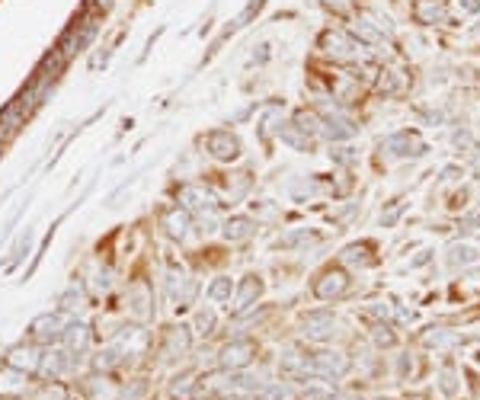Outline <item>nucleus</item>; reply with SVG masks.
I'll use <instances>...</instances> for the list:
<instances>
[{
	"mask_svg": "<svg viewBox=\"0 0 480 400\" xmlns=\"http://www.w3.org/2000/svg\"><path fill=\"white\" fill-rule=\"evenodd\" d=\"M355 32H359V36L365 38V42H378V38H381V36H378V29H375V26L368 23V16H362V23L355 26Z\"/></svg>",
	"mask_w": 480,
	"mask_h": 400,
	"instance_id": "bb28decb",
	"label": "nucleus"
},
{
	"mask_svg": "<svg viewBox=\"0 0 480 400\" xmlns=\"http://www.w3.org/2000/svg\"><path fill=\"white\" fill-rule=\"evenodd\" d=\"M189 349V330L186 327H173L170 336H167V355H176V352H186Z\"/></svg>",
	"mask_w": 480,
	"mask_h": 400,
	"instance_id": "f3484780",
	"label": "nucleus"
},
{
	"mask_svg": "<svg viewBox=\"0 0 480 400\" xmlns=\"http://www.w3.org/2000/svg\"><path fill=\"white\" fill-rule=\"evenodd\" d=\"M192 394H195L192 378H176V385H173V397H176V400H192Z\"/></svg>",
	"mask_w": 480,
	"mask_h": 400,
	"instance_id": "a878e982",
	"label": "nucleus"
},
{
	"mask_svg": "<svg viewBox=\"0 0 480 400\" xmlns=\"http://www.w3.org/2000/svg\"><path fill=\"white\" fill-rule=\"evenodd\" d=\"M323 3H330V7H337V10L346 7V0H323Z\"/></svg>",
	"mask_w": 480,
	"mask_h": 400,
	"instance_id": "72a5a7b5",
	"label": "nucleus"
},
{
	"mask_svg": "<svg viewBox=\"0 0 480 400\" xmlns=\"http://www.w3.org/2000/svg\"><path fill=\"white\" fill-rule=\"evenodd\" d=\"M154 292H150L148 282H135V285L128 288V310H132V317L135 320H148L154 314Z\"/></svg>",
	"mask_w": 480,
	"mask_h": 400,
	"instance_id": "20e7f679",
	"label": "nucleus"
},
{
	"mask_svg": "<svg viewBox=\"0 0 480 400\" xmlns=\"http://www.w3.org/2000/svg\"><path fill=\"white\" fill-rule=\"evenodd\" d=\"M320 45H323V52L327 55H333V58H349L353 55V38L346 36L343 29H327L320 36Z\"/></svg>",
	"mask_w": 480,
	"mask_h": 400,
	"instance_id": "9d476101",
	"label": "nucleus"
},
{
	"mask_svg": "<svg viewBox=\"0 0 480 400\" xmlns=\"http://www.w3.org/2000/svg\"><path fill=\"white\" fill-rule=\"evenodd\" d=\"M195 327H199V333H211V327H215V314H211V310H205V314H199V320H195Z\"/></svg>",
	"mask_w": 480,
	"mask_h": 400,
	"instance_id": "c756f323",
	"label": "nucleus"
},
{
	"mask_svg": "<svg viewBox=\"0 0 480 400\" xmlns=\"http://www.w3.org/2000/svg\"><path fill=\"white\" fill-rule=\"evenodd\" d=\"M311 362H314L317 378H339L349 371V359L339 352H317L311 355Z\"/></svg>",
	"mask_w": 480,
	"mask_h": 400,
	"instance_id": "0eeeda50",
	"label": "nucleus"
},
{
	"mask_svg": "<svg viewBox=\"0 0 480 400\" xmlns=\"http://www.w3.org/2000/svg\"><path fill=\"white\" fill-rule=\"evenodd\" d=\"M26 115H29V113H26V106L20 103V99H13V103H10V106L0 113V135H3V141H7V138H13L16 131H20V125L26 122Z\"/></svg>",
	"mask_w": 480,
	"mask_h": 400,
	"instance_id": "9b49d317",
	"label": "nucleus"
},
{
	"mask_svg": "<svg viewBox=\"0 0 480 400\" xmlns=\"http://www.w3.org/2000/svg\"><path fill=\"white\" fill-rule=\"evenodd\" d=\"M113 365H119V349H106V352H99L97 369H113Z\"/></svg>",
	"mask_w": 480,
	"mask_h": 400,
	"instance_id": "cd10ccee",
	"label": "nucleus"
},
{
	"mask_svg": "<svg viewBox=\"0 0 480 400\" xmlns=\"http://www.w3.org/2000/svg\"><path fill=\"white\" fill-rule=\"evenodd\" d=\"M282 375L295 378V381H308V378H317V371H314V362H311L308 355L288 352V355H282Z\"/></svg>",
	"mask_w": 480,
	"mask_h": 400,
	"instance_id": "1a4fd4ad",
	"label": "nucleus"
},
{
	"mask_svg": "<svg viewBox=\"0 0 480 400\" xmlns=\"http://www.w3.org/2000/svg\"><path fill=\"white\" fill-rule=\"evenodd\" d=\"M458 3H461L467 13H480V0H458Z\"/></svg>",
	"mask_w": 480,
	"mask_h": 400,
	"instance_id": "7c9ffc66",
	"label": "nucleus"
},
{
	"mask_svg": "<svg viewBox=\"0 0 480 400\" xmlns=\"http://www.w3.org/2000/svg\"><path fill=\"white\" fill-rule=\"evenodd\" d=\"M61 340L68 343L71 349H83L87 346V340H90V330H87L83 324H71V327H64V336H61Z\"/></svg>",
	"mask_w": 480,
	"mask_h": 400,
	"instance_id": "a211bd4d",
	"label": "nucleus"
},
{
	"mask_svg": "<svg viewBox=\"0 0 480 400\" xmlns=\"http://www.w3.org/2000/svg\"><path fill=\"white\" fill-rule=\"evenodd\" d=\"M365 253H368V247H346L343 259H346V263H359V266H372V263H375V257H365Z\"/></svg>",
	"mask_w": 480,
	"mask_h": 400,
	"instance_id": "393cba45",
	"label": "nucleus"
},
{
	"mask_svg": "<svg viewBox=\"0 0 480 400\" xmlns=\"http://www.w3.org/2000/svg\"><path fill=\"white\" fill-rule=\"evenodd\" d=\"M465 227H480V212H477V215H471V218L465 221Z\"/></svg>",
	"mask_w": 480,
	"mask_h": 400,
	"instance_id": "473e14b6",
	"label": "nucleus"
},
{
	"mask_svg": "<svg viewBox=\"0 0 480 400\" xmlns=\"http://www.w3.org/2000/svg\"><path fill=\"white\" fill-rule=\"evenodd\" d=\"M231 292H234L231 279H215V282H211V288H209V298H211V301H227V298H231Z\"/></svg>",
	"mask_w": 480,
	"mask_h": 400,
	"instance_id": "b1692460",
	"label": "nucleus"
},
{
	"mask_svg": "<svg viewBox=\"0 0 480 400\" xmlns=\"http://www.w3.org/2000/svg\"><path fill=\"white\" fill-rule=\"evenodd\" d=\"M477 257H480L477 250H474V247H465V243H455V247L449 250V263H451V266H458V263L465 266V263H471V259H477Z\"/></svg>",
	"mask_w": 480,
	"mask_h": 400,
	"instance_id": "412c9836",
	"label": "nucleus"
},
{
	"mask_svg": "<svg viewBox=\"0 0 480 400\" xmlns=\"http://www.w3.org/2000/svg\"><path fill=\"white\" fill-rule=\"evenodd\" d=\"M282 141H288L292 148H298V151H311V138L308 135H298V131H295V125H285V129H282Z\"/></svg>",
	"mask_w": 480,
	"mask_h": 400,
	"instance_id": "5701e85b",
	"label": "nucleus"
},
{
	"mask_svg": "<svg viewBox=\"0 0 480 400\" xmlns=\"http://www.w3.org/2000/svg\"><path fill=\"white\" fill-rule=\"evenodd\" d=\"M180 199H183V205L186 208H215V196H211L209 189H202V186H183V192H180Z\"/></svg>",
	"mask_w": 480,
	"mask_h": 400,
	"instance_id": "ddd939ff",
	"label": "nucleus"
},
{
	"mask_svg": "<svg viewBox=\"0 0 480 400\" xmlns=\"http://www.w3.org/2000/svg\"><path fill=\"white\" fill-rule=\"evenodd\" d=\"M7 365L13 371H36L38 365H42V359L36 355V349L32 346H16V349H10V355H7Z\"/></svg>",
	"mask_w": 480,
	"mask_h": 400,
	"instance_id": "f8f14e48",
	"label": "nucleus"
},
{
	"mask_svg": "<svg viewBox=\"0 0 480 400\" xmlns=\"http://www.w3.org/2000/svg\"><path fill=\"white\" fill-rule=\"evenodd\" d=\"M323 125H327V129H323V131H327V138H333V141H337V138H353L355 135V129H353V125H349V122H343V119H337V122H323Z\"/></svg>",
	"mask_w": 480,
	"mask_h": 400,
	"instance_id": "4be33fe9",
	"label": "nucleus"
},
{
	"mask_svg": "<svg viewBox=\"0 0 480 400\" xmlns=\"http://www.w3.org/2000/svg\"><path fill=\"white\" fill-rule=\"evenodd\" d=\"M301 327H304V336L308 340H330L333 336V327H337V320H333L330 310H311V314H304V320H301Z\"/></svg>",
	"mask_w": 480,
	"mask_h": 400,
	"instance_id": "7ed1b4c3",
	"label": "nucleus"
},
{
	"mask_svg": "<svg viewBox=\"0 0 480 400\" xmlns=\"http://www.w3.org/2000/svg\"><path fill=\"white\" fill-rule=\"evenodd\" d=\"M61 308H64V310H80V308H87V294H83V288L71 285L68 292L61 294Z\"/></svg>",
	"mask_w": 480,
	"mask_h": 400,
	"instance_id": "6ab92c4d",
	"label": "nucleus"
},
{
	"mask_svg": "<svg viewBox=\"0 0 480 400\" xmlns=\"http://www.w3.org/2000/svg\"><path fill=\"white\" fill-rule=\"evenodd\" d=\"M260 292H263V282L256 279V276H250V279H243V285H240V294H237V304H234V310L237 314H243V310L253 304V298H260Z\"/></svg>",
	"mask_w": 480,
	"mask_h": 400,
	"instance_id": "4468645a",
	"label": "nucleus"
},
{
	"mask_svg": "<svg viewBox=\"0 0 480 400\" xmlns=\"http://www.w3.org/2000/svg\"><path fill=\"white\" fill-rule=\"evenodd\" d=\"M253 234V221L250 218H243V215H237V218H231L225 224V237L231 243H237V241H247V237Z\"/></svg>",
	"mask_w": 480,
	"mask_h": 400,
	"instance_id": "dca6fc26",
	"label": "nucleus"
},
{
	"mask_svg": "<svg viewBox=\"0 0 480 400\" xmlns=\"http://www.w3.org/2000/svg\"><path fill=\"white\" fill-rule=\"evenodd\" d=\"M394 157H416V154L426 151V144L420 141V135H413V131H397L394 138H388V144H384Z\"/></svg>",
	"mask_w": 480,
	"mask_h": 400,
	"instance_id": "6e6552de",
	"label": "nucleus"
},
{
	"mask_svg": "<svg viewBox=\"0 0 480 400\" xmlns=\"http://www.w3.org/2000/svg\"><path fill=\"white\" fill-rule=\"evenodd\" d=\"M375 343L378 346H394V333L388 327H375Z\"/></svg>",
	"mask_w": 480,
	"mask_h": 400,
	"instance_id": "c85d7f7f",
	"label": "nucleus"
},
{
	"mask_svg": "<svg viewBox=\"0 0 480 400\" xmlns=\"http://www.w3.org/2000/svg\"><path fill=\"white\" fill-rule=\"evenodd\" d=\"M346 288H349V279H346L343 269H327L320 279L314 282V294L320 301H333V298H343Z\"/></svg>",
	"mask_w": 480,
	"mask_h": 400,
	"instance_id": "f257e3e1",
	"label": "nucleus"
},
{
	"mask_svg": "<svg viewBox=\"0 0 480 400\" xmlns=\"http://www.w3.org/2000/svg\"><path fill=\"white\" fill-rule=\"evenodd\" d=\"M416 20H420V23H432V20H445V10H442V3H435V0H429V3H420V7H416Z\"/></svg>",
	"mask_w": 480,
	"mask_h": 400,
	"instance_id": "aec40b11",
	"label": "nucleus"
},
{
	"mask_svg": "<svg viewBox=\"0 0 480 400\" xmlns=\"http://www.w3.org/2000/svg\"><path fill=\"white\" fill-rule=\"evenodd\" d=\"M205 148H209V154L215 160H234L240 154V141L231 131H211V135L205 138Z\"/></svg>",
	"mask_w": 480,
	"mask_h": 400,
	"instance_id": "423d86ee",
	"label": "nucleus"
},
{
	"mask_svg": "<svg viewBox=\"0 0 480 400\" xmlns=\"http://www.w3.org/2000/svg\"><path fill=\"white\" fill-rule=\"evenodd\" d=\"M253 355H256V343L253 340H234L227 343L225 349H221V365L225 369H243V365L253 362Z\"/></svg>",
	"mask_w": 480,
	"mask_h": 400,
	"instance_id": "f03ea898",
	"label": "nucleus"
},
{
	"mask_svg": "<svg viewBox=\"0 0 480 400\" xmlns=\"http://www.w3.org/2000/svg\"><path fill=\"white\" fill-rule=\"evenodd\" d=\"M397 215H400V205H394V208H390V212H388V215H384V218H381V221H384V224H390V221L397 218Z\"/></svg>",
	"mask_w": 480,
	"mask_h": 400,
	"instance_id": "2f4dec72",
	"label": "nucleus"
},
{
	"mask_svg": "<svg viewBox=\"0 0 480 400\" xmlns=\"http://www.w3.org/2000/svg\"><path fill=\"white\" fill-rule=\"evenodd\" d=\"M164 227H167V234H170V237L183 241V237L189 234V215H186V212H180V208H173V212H167Z\"/></svg>",
	"mask_w": 480,
	"mask_h": 400,
	"instance_id": "2eb2a0df",
	"label": "nucleus"
},
{
	"mask_svg": "<svg viewBox=\"0 0 480 400\" xmlns=\"http://www.w3.org/2000/svg\"><path fill=\"white\" fill-rule=\"evenodd\" d=\"M64 317L58 314H42V317L32 320V340L36 343H58L64 336Z\"/></svg>",
	"mask_w": 480,
	"mask_h": 400,
	"instance_id": "39448f33",
	"label": "nucleus"
}]
</instances>
